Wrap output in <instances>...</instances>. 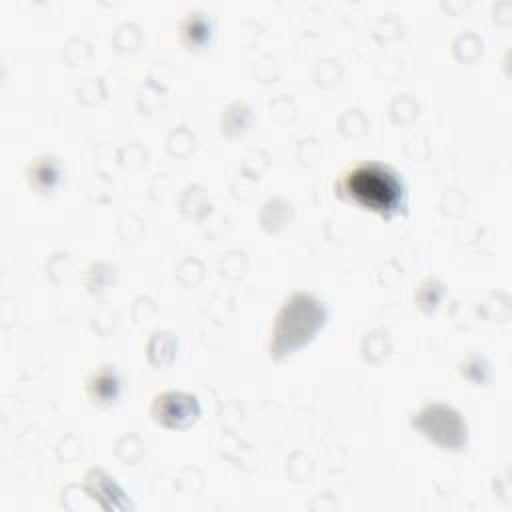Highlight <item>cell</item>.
<instances>
[{
  "mask_svg": "<svg viewBox=\"0 0 512 512\" xmlns=\"http://www.w3.org/2000/svg\"><path fill=\"white\" fill-rule=\"evenodd\" d=\"M90 396L98 402H110L118 396V380L114 376V372L104 370L94 374L92 382H90Z\"/></svg>",
  "mask_w": 512,
  "mask_h": 512,
  "instance_id": "obj_5",
  "label": "cell"
},
{
  "mask_svg": "<svg viewBox=\"0 0 512 512\" xmlns=\"http://www.w3.org/2000/svg\"><path fill=\"white\" fill-rule=\"evenodd\" d=\"M152 414L158 422L172 428H180L190 424L198 416V402L190 394L166 392L156 398L152 406Z\"/></svg>",
  "mask_w": 512,
  "mask_h": 512,
  "instance_id": "obj_4",
  "label": "cell"
},
{
  "mask_svg": "<svg viewBox=\"0 0 512 512\" xmlns=\"http://www.w3.org/2000/svg\"><path fill=\"white\" fill-rule=\"evenodd\" d=\"M418 428L434 442H438L444 448L458 450L464 444L466 438V428L460 420V416L440 404L426 406L416 420Z\"/></svg>",
  "mask_w": 512,
  "mask_h": 512,
  "instance_id": "obj_3",
  "label": "cell"
},
{
  "mask_svg": "<svg viewBox=\"0 0 512 512\" xmlns=\"http://www.w3.org/2000/svg\"><path fill=\"white\" fill-rule=\"evenodd\" d=\"M324 320L322 304L308 294H294L276 316L274 338H272V354L284 356L294 348L302 346L314 332L320 328Z\"/></svg>",
  "mask_w": 512,
  "mask_h": 512,
  "instance_id": "obj_2",
  "label": "cell"
},
{
  "mask_svg": "<svg viewBox=\"0 0 512 512\" xmlns=\"http://www.w3.org/2000/svg\"><path fill=\"white\" fill-rule=\"evenodd\" d=\"M338 192L350 202L384 218L398 214L406 206L402 178L380 162H360L346 170L338 182Z\"/></svg>",
  "mask_w": 512,
  "mask_h": 512,
  "instance_id": "obj_1",
  "label": "cell"
}]
</instances>
